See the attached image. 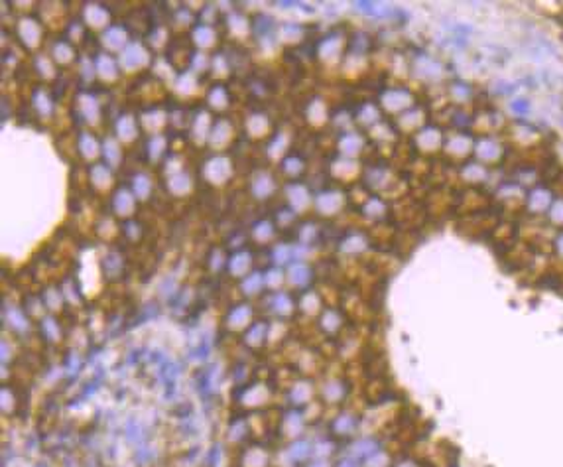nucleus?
<instances>
[{"label":"nucleus","instance_id":"obj_1","mask_svg":"<svg viewBox=\"0 0 563 467\" xmlns=\"http://www.w3.org/2000/svg\"><path fill=\"white\" fill-rule=\"evenodd\" d=\"M512 108H514V111H518V113H522V115L530 111V108H528V103H526L524 99H518V101H514V105H512Z\"/></svg>","mask_w":563,"mask_h":467}]
</instances>
